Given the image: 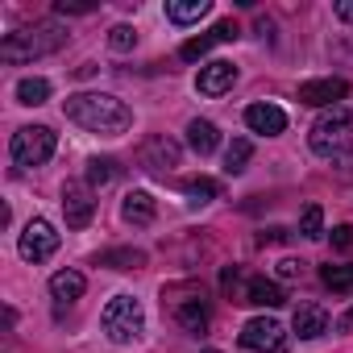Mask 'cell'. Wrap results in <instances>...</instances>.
<instances>
[{"label": "cell", "instance_id": "obj_6", "mask_svg": "<svg viewBox=\"0 0 353 353\" xmlns=\"http://www.w3.org/2000/svg\"><path fill=\"white\" fill-rule=\"evenodd\" d=\"M241 345L254 349V353H283V349H287V332H283L279 320L254 316V320H245V328H241Z\"/></svg>", "mask_w": 353, "mask_h": 353}, {"label": "cell", "instance_id": "obj_18", "mask_svg": "<svg viewBox=\"0 0 353 353\" xmlns=\"http://www.w3.org/2000/svg\"><path fill=\"white\" fill-rule=\"evenodd\" d=\"M174 320H179L188 332H196V336L208 332V307H204L200 299H183L179 307H174Z\"/></svg>", "mask_w": 353, "mask_h": 353}, {"label": "cell", "instance_id": "obj_28", "mask_svg": "<svg viewBox=\"0 0 353 353\" xmlns=\"http://www.w3.org/2000/svg\"><path fill=\"white\" fill-rule=\"evenodd\" d=\"M108 46L125 54V50H133V46H137V34H133L129 26H117V30H112V38H108Z\"/></svg>", "mask_w": 353, "mask_h": 353}, {"label": "cell", "instance_id": "obj_25", "mask_svg": "<svg viewBox=\"0 0 353 353\" xmlns=\"http://www.w3.org/2000/svg\"><path fill=\"white\" fill-rule=\"evenodd\" d=\"M216 42H221V34L212 30V34H200V38H188V42L179 46V54H183L188 63H196V59H204V54H208V50H212Z\"/></svg>", "mask_w": 353, "mask_h": 353}, {"label": "cell", "instance_id": "obj_33", "mask_svg": "<svg viewBox=\"0 0 353 353\" xmlns=\"http://www.w3.org/2000/svg\"><path fill=\"white\" fill-rule=\"evenodd\" d=\"M349 328H353V307H349V312L336 320V332H349Z\"/></svg>", "mask_w": 353, "mask_h": 353}, {"label": "cell", "instance_id": "obj_21", "mask_svg": "<svg viewBox=\"0 0 353 353\" xmlns=\"http://www.w3.org/2000/svg\"><path fill=\"white\" fill-rule=\"evenodd\" d=\"M320 279H324V287H332V291L349 295V291H353V262H341V266H324V270H320Z\"/></svg>", "mask_w": 353, "mask_h": 353}, {"label": "cell", "instance_id": "obj_31", "mask_svg": "<svg viewBox=\"0 0 353 353\" xmlns=\"http://www.w3.org/2000/svg\"><path fill=\"white\" fill-rule=\"evenodd\" d=\"M299 270H303V262H295V258H283L279 262V279H295Z\"/></svg>", "mask_w": 353, "mask_h": 353}, {"label": "cell", "instance_id": "obj_4", "mask_svg": "<svg viewBox=\"0 0 353 353\" xmlns=\"http://www.w3.org/2000/svg\"><path fill=\"white\" fill-rule=\"evenodd\" d=\"M100 324H104V332H108L112 345H129V341L141 336V328H145V312H141V303H137L133 295H117V299L104 307Z\"/></svg>", "mask_w": 353, "mask_h": 353}, {"label": "cell", "instance_id": "obj_34", "mask_svg": "<svg viewBox=\"0 0 353 353\" xmlns=\"http://www.w3.org/2000/svg\"><path fill=\"white\" fill-rule=\"evenodd\" d=\"M283 237H287L283 229H266V233H262V241H283Z\"/></svg>", "mask_w": 353, "mask_h": 353}, {"label": "cell", "instance_id": "obj_20", "mask_svg": "<svg viewBox=\"0 0 353 353\" xmlns=\"http://www.w3.org/2000/svg\"><path fill=\"white\" fill-rule=\"evenodd\" d=\"M46 100H50V79H21V83H17V104L38 108V104H46Z\"/></svg>", "mask_w": 353, "mask_h": 353}, {"label": "cell", "instance_id": "obj_16", "mask_svg": "<svg viewBox=\"0 0 353 353\" xmlns=\"http://www.w3.org/2000/svg\"><path fill=\"white\" fill-rule=\"evenodd\" d=\"M88 291V279L79 274V270H59V274H50V295L59 299V303H71V299H79Z\"/></svg>", "mask_w": 353, "mask_h": 353}, {"label": "cell", "instance_id": "obj_8", "mask_svg": "<svg viewBox=\"0 0 353 353\" xmlns=\"http://www.w3.org/2000/svg\"><path fill=\"white\" fill-rule=\"evenodd\" d=\"M63 216H67L71 229H88V225H92L96 200H92V192H88L83 183H67V188H63Z\"/></svg>", "mask_w": 353, "mask_h": 353}, {"label": "cell", "instance_id": "obj_12", "mask_svg": "<svg viewBox=\"0 0 353 353\" xmlns=\"http://www.w3.org/2000/svg\"><path fill=\"white\" fill-rule=\"evenodd\" d=\"M179 162V145H174L170 137H150L145 145H141V166L145 170H166V166H174Z\"/></svg>", "mask_w": 353, "mask_h": 353}, {"label": "cell", "instance_id": "obj_3", "mask_svg": "<svg viewBox=\"0 0 353 353\" xmlns=\"http://www.w3.org/2000/svg\"><path fill=\"white\" fill-rule=\"evenodd\" d=\"M67 42V34L54 26V21H42L34 30H17L0 42V59L5 63H30V59H42V54H54L59 46Z\"/></svg>", "mask_w": 353, "mask_h": 353}, {"label": "cell", "instance_id": "obj_19", "mask_svg": "<svg viewBox=\"0 0 353 353\" xmlns=\"http://www.w3.org/2000/svg\"><path fill=\"white\" fill-rule=\"evenodd\" d=\"M188 141H192L196 154H212L216 141H221V133H216L212 121H192V125H188Z\"/></svg>", "mask_w": 353, "mask_h": 353}, {"label": "cell", "instance_id": "obj_17", "mask_svg": "<svg viewBox=\"0 0 353 353\" xmlns=\"http://www.w3.org/2000/svg\"><path fill=\"white\" fill-rule=\"evenodd\" d=\"M208 13H212V0H170L166 5V17L174 26H192V21H200Z\"/></svg>", "mask_w": 353, "mask_h": 353}, {"label": "cell", "instance_id": "obj_23", "mask_svg": "<svg viewBox=\"0 0 353 353\" xmlns=\"http://www.w3.org/2000/svg\"><path fill=\"white\" fill-rule=\"evenodd\" d=\"M250 154H254V145H250L245 137L229 141V150H225V170H229V174H241V170H245V162H250Z\"/></svg>", "mask_w": 353, "mask_h": 353}, {"label": "cell", "instance_id": "obj_9", "mask_svg": "<svg viewBox=\"0 0 353 353\" xmlns=\"http://www.w3.org/2000/svg\"><path fill=\"white\" fill-rule=\"evenodd\" d=\"M233 83H237V67L225 63V59L200 67V79H196V88H200L204 96H225V92H233Z\"/></svg>", "mask_w": 353, "mask_h": 353}, {"label": "cell", "instance_id": "obj_32", "mask_svg": "<svg viewBox=\"0 0 353 353\" xmlns=\"http://www.w3.org/2000/svg\"><path fill=\"white\" fill-rule=\"evenodd\" d=\"M336 17H341V21H353V0H341V5H336Z\"/></svg>", "mask_w": 353, "mask_h": 353}, {"label": "cell", "instance_id": "obj_7", "mask_svg": "<svg viewBox=\"0 0 353 353\" xmlns=\"http://www.w3.org/2000/svg\"><path fill=\"white\" fill-rule=\"evenodd\" d=\"M17 250H21V258H26V262H46V258L59 250V233H54V225H50V221H42V216H34V221L26 225V233H21V241H17Z\"/></svg>", "mask_w": 353, "mask_h": 353}, {"label": "cell", "instance_id": "obj_24", "mask_svg": "<svg viewBox=\"0 0 353 353\" xmlns=\"http://www.w3.org/2000/svg\"><path fill=\"white\" fill-rule=\"evenodd\" d=\"M183 192H188V200H192V204H208V200H216V196H221L216 179H204V174H200V179H188V183H183Z\"/></svg>", "mask_w": 353, "mask_h": 353}, {"label": "cell", "instance_id": "obj_1", "mask_svg": "<svg viewBox=\"0 0 353 353\" xmlns=\"http://www.w3.org/2000/svg\"><path fill=\"white\" fill-rule=\"evenodd\" d=\"M63 112H67V121H75L79 129L100 133V137H121L133 125V112L125 108V100L100 96V92H75V96H67Z\"/></svg>", "mask_w": 353, "mask_h": 353}, {"label": "cell", "instance_id": "obj_15", "mask_svg": "<svg viewBox=\"0 0 353 353\" xmlns=\"http://www.w3.org/2000/svg\"><path fill=\"white\" fill-rule=\"evenodd\" d=\"M154 212H158V204H154L150 192H129V196L121 200V216H125L129 225H150Z\"/></svg>", "mask_w": 353, "mask_h": 353}, {"label": "cell", "instance_id": "obj_13", "mask_svg": "<svg viewBox=\"0 0 353 353\" xmlns=\"http://www.w3.org/2000/svg\"><path fill=\"white\" fill-rule=\"evenodd\" d=\"M241 303H254V307H283L287 295L279 283H266V279H250L245 291H241Z\"/></svg>", "mask_w": 353, "mask_h": 353}, {"label": "cell", "instance_id": "obj_5", "mask_svg": "<svg viewBox=\"0 0 353 353\" xmlns=\"http://www.w3.org/2000/svg\"><path fill=\"white\" fill-rule=\"evenodd\" d=\"M9 154L17 166H42L50 154H54V129L50 125H26L13 133L9 141Z\"/></svg>", "mask_w": 353, "mask_h": 353}, {"label": "cell", "instance_id": "obj_27", "mask_svg": "<svg viewBox=\"0 0 353 353\" xmlns=\"http://www.w3.org/2000/svg\"><path fill=\"white\" fill-rule=\"evenodd\" d=\"M100 262H104V266H117V270H125V266H141L145 258H141L137 250H117V254H104Z\"/></svg>", "mask_w": 353, "mask_h": 353}, {"label": "cell", "instance_id": "obj_10", "mask_svg": "<svg viewBox=\"0 0 353 353\" xmlns=\"http://www.w3.org/2000/svg\"><path fill=\"white\" fill-rule=\"evenodd\" d=\"M349 96V83L345 79H312V83H299V100L312 104V108H324V104H336Z\"/></svg>", "mask_w": 353, "mask_h": 353}, {"label": "cell", "instance_id": "obj_14", "mask_svg": "<svg viewBox=\"0 0 353 353\" xmlns=\"http://www.w3.org/2000/svg\"><path fill=\"white\" fill-rule=\"evenodd\" d=\"M291 328H295L303 341H316L320 332H328V316H324V307H316V303H299Z\"/></svg>", "mask_w": 353, "mask_h": 353}, {"label": "cell", "instance_id": "obj_35", "mask_svg": "<svg viewBox=\"0 0 353 353\" xmlns=\"http://www.w3.org/2000/svg\"><path fill=\"white\" fill-rule=\"evenodd\" d=\"M204 353H216V349H204Z\"/></svg>", "mask_w": 353, "mask_h": 353}, {"label": "cell", "instance_id": "obj_11", "mask_svg": "<svg viewBox=\"0 0 353 353\" xmlns=\"http://www.w3.org/2000/svg\"><path fill=\"white\" fill-rule=\"evenodd\" d=\"M245 125L254 133H266V137H279L287 129V112L279 104H250L245 108Z\"/></svg>", "mask_w": 353, "mask_h": 353}, {"label": "cell", "instance_id": "obj_26", "mask_svg": "<svg viewBox=\"0 0 353 353\" xmlns=\"http://www.w3.org/2000/svg\"><path fill=\"white\" fill-rule=\"evenodd\" d=\"M299 233L312 237V241L324 237V212H320V204H307V208H303V216H299Z\"/></svg>", "mask_w": 353, "mask_h": 353}, {"label": "cell", "instance_id": "obj_29", "mask_svg": "<svg viewBox=\"0 0 353 353\" xmlns=\"http://www.w3.org/2000/svg\"><path fill=\"white\" fill-rule=\"evenodd\" d=\"M353 245V225H336L332 229V250H349Z\"/></svg>", "mask_w": 353, "mask_h": 353}, {"label": "cell", "instance_id": "obj_22", "mask_svg": "<svg viewBox=\"0 0 353 353\" xmlns=\"http://www.w3.org/2000/svg\"><path fill=\"white\" fill-rule=\"evenodd\" d=\"M117 179V158H92L88 162V183L92 188H108Z\"/></svg>", "mask_w": 353, "mask_h": 353}, {"label": "cell", "instance_id": "obj_30", "mask_svg": "<svg viewBox=\"0 0 353 353\" xmlns=\"http://www.w3.org/2000/svg\"><path fill=\"white\" fill-rule=\"evenodd\" d=\"M54 9H59V13H92L96 5H88V0H59Z\"/></svg>", "mask_w": 353, "mask_h": 353}, {"label": "cell", "instance_id": "obj_2", "mask_svg": "<svg viewBox=\"0 0 353 353\" xmlns=\"http://www.w3.org/2000/svg\"><path fill=\"white\" fill-rule=\"evenodd\" d=\"M312 150L336 166H353V112L332 108L312 125Z\"/></svg>", "mask_w": 353, "mask_h": 353}]
</instances>
